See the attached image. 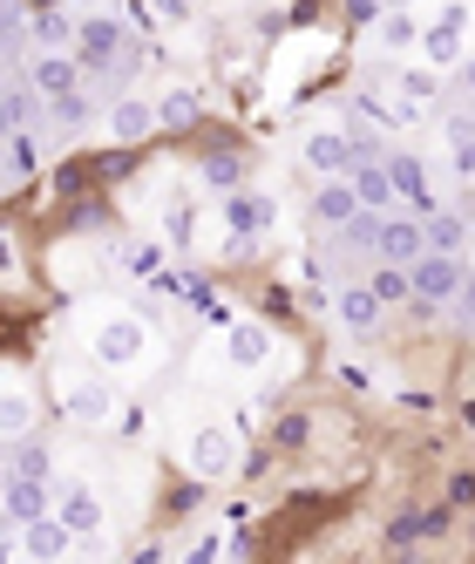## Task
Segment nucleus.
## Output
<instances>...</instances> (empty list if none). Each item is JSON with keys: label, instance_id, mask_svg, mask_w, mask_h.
Returning <instances> with one entry per match:
<instances>
[{"label": "nucleus", "instance_id": "obj_1", "mask_svg": "<svg viewBox=\"0 0 475 564\" xmlns=\"http://www.w3.org/2000/svg\"><path fill=\"white\" fill-rule=\"evenodd\" d=\"M89 354H96L102 375H150L164 347H156V327H150L143 313H96Z\"/></svg>", "mask_w": 475, "mask_h": 564}, {"label": "nucleus", "instance_id": "obj_2", "mask_svg": "<svg viewBox=\"0 0 475 564\" xmlns=\"http://www.w3.org/2000/svg\"><path fill=\"white\" fill-rule=\"evenodd\" d=\"M238 456H245V442H238L231 422H205V429L184 435V469H190L197 482H224V476H238Z\"/></svg>", "mask_w": 475, "mask_h": 564}, {"label": "nucleus", "instance_id": "obj_3", "mask_svg": "<svg viewBox=\"0 0 475 564\" xmlns=\"http://www.w3.org/2000/svg\"><path fill=\"white\" fill-rule=\"evenodd\" d=\"M75 62H82V75L96 83V75H109L115 62H123V21H115L109 8H89V14H75Z\"/></svg>", "mask_w": 475, "mask_h": 564}, {"label": "nucleus", "instance_id": "obj_4", "mask_svg": "<svg viewBox=\"0 0 475 564\" xmlns=\"http://www.w3.org/2000/svg\"><path fill=\"white\" fill-rule=\"evenodd\" d=\"M62 415L75 429H109L123 415V394H115L102 375H62Z\"/></svg>", "mask_w": 475, "mask_h": 564}, {"label": "nucleus", "instance_id": "obj_5", "mask_svg": "<svg viewBox=\"0 0 475 564\" xmlns=\"http://www.w3.org/2000/svg\"><path fill=\"white\" fill-rule=\"evenodd\" d=\"M374 83H380V89H394V102H401V109L415 116V109H428V102H442L449 75L434 68V62H415V55H408V62H394L387 75H374Z\"/></svg>", "mask_w": 475, "mask_h": 564}, {"label": "nucleus", "instance_id": "obj_6", "mask_svg": "<svg viewBox=\"0 0 475 564\" xmlns=\"http://www.w3.org/2000/svg\"><path fill=\"white\" fill-rule=\"evenodd\" d=\"M21 83L42 96V102H55V96H68V89H89V75H82V62H75V48H34Z\"/></svg>", "mask_w": 475, "mask_h": 564}, {"label": "nucleus", "instance_id": "obj_7", "mask_svg": "<svg viewBox=\"0 0 475 564\" xmlns=\"http://www.w3.org/2000/svg\"><path fill=\"white\" fill-rule=\"evenodd\" d=\"M462 279H468V265H462L455 252H421V259L408 265V293H415L421 306H449Z\"/></svg>", "mask_w": 475, "mask_h": 564}, {"label": "nucleus", "instance_id": "obj_8", "mask_svg": "<svg viewBox=\"0 0 475 564\" xmlns=\"http://www.w3.org/2000/svg\"><path fill=\"white\" fill-rule=\"evenodd\" d=\"M367 55H387V62H408L415 48H421V14H408V8H380L367 28Z\"/></svg>", "mask_w": 475, "mask_h": 564}, {"label": "nucleus", "instance_id": "obj_9", "mask_svg": "<svg viewBox=\"0 0 475 564\" xmlns=\"http://www.w3.org/2000/svg\"><path fill=\"white\" fill-rule=\"evenodd\" d=\"M380 164H387V184H394V205H408L415 218H428L434 212V191H428V156H415V150H387L380 156Z\"/></svg>", "mask_w": 475, "mask_h": 564}, {"label": "nucleus", "instance_id": "obj_10", "mask_svg": "<svg viewBox=\"0 0 475 564\" xmlns=\"http://www.w3.org/2000/svg\"><path fill=\"white\" fill-rule=\"evenodd\" d=\"M55 517L75 531V544H82V538H96L109 523V503H102L96 482H62V490H55Z\"/></svg>", "mask_w": 475, "mask_h": 564}, {"label": "nucleus", "instance_id": "obj_11", "mask_svg": "<svg viewBox=\"0 0 475 564\" xmlns=\"http://www.w3.org/2000/svg\"><path fill=\"white\" fill-rule=\"evenodd\" d=\"M272 347H279V340H272L265 319H231V327H224V368L258 375L265 360H272Z\"/></svg>", "mask_w": 475, "mask_h": 564}, {"label": "nucleus", "instance_id": "obj_12", "mask_svg": "<svg viewBox=\"0 0 475 564\" xmlns=\"http://www.w3.org/2000/svg\"><path fill=\"white\" fill-rule=\"evenodd\" d=\"M224 218L238 238H272V225H279V205H272V191H224Z\"/></svg>", "mask_w": 475, "mask_h": 564}, {"label": "nucleus", "instance_id": "obj_13", "mask_svg": "<svg viewBox=\"0 0 475 564\" xmlns=\"http://www.w3.org/2000/svg\"><path fill=\"white\" fill-rule=\"evenodd\" d=\"M14 531H21V557H34V564H55V557H68V551H75V531H68L55 510L14 523Z\"/></svg>", "mask_w": 475, "mask_h": 564}, {"label": "nucleus", "instance_id": "obj_14", "mask_svg": "<svg viewBox=\"0 0 475 564\" xmlns=\"http://www.w3.org/2000/svg\"><path fill=\"white\" fill-rule=\"evenodd\" d=\"M102 130H109V143H123V150L164 137V130H156V102H143V96H123V102L102 116Z\"/></svg>", "mask_w": 475, "mask_h": 564}, {"label": "nucleus", "instance_id": "obj_15", "mask_svg": "<svg viewBox=\"0 0 475 564\" xmlns=\"http://www.w3.org/2000/svg\"><path fill=\"white\" fill-rule=\"evenodd\" d=\"M428 252V238H421V218L408 212V218H380V238H374V259H387V265H415Z\"/></svg>", "mask_w": 475, "mask_h": 564}, {"label": "nucleus", "instance_id": "obj_16", "mask_svg": "<svg viewBox=\"0 0 475 564\" xmlns=\"http://www.w3.org/2000/svg\"><path fill=\"white\" fill-rule=\"evenodd\" d=\"M299 164H306V171H320V177H346V164H353V143H346V130H306V143H299Z\"/></svg>", "mask_w": 475, "mask_h": 564}, {"label": "nucleus", "instance_id": "obj_17", "mask_svg": "<svg viewBox=\"0 0 475 564\" xmlns=\"http://www.w3.org/2000/svg\"><path fill=\"white\" fill-rule=\"evenodd\" d=\"M42 422V401H34L27 381H0V442H21Z\"/></svg>", "mask_w": 475, "mask_h": 564}, {"label": "nucleus", "instance_id": "obj_18", "mask_svg": "<svg viewBox=\"0 0 475 564\" xmlns=\"http://www.w3.org/2000/svg\"><path fill=\"white\" fill-rule=\"evenodd\" d=\"M333 313H340V327H346V334H374L387 306L367 293V279H353V286H333Z\"/></svg>", "mask_w": 475, "mask_h": 564}, {"label": "nucleus", "instance_id": "obj_19", "mask_svg": "<svg viewBox=\"0 0 475 564\" xmlns=\"http://www.w3.org/2000/svg\"><path fill=\"white\" fill-rule=\"evenodd\" d=\"M353 212H361V197H353L346 177H327L320 191H312V205H306V218H312V225H327V231H340Z\"/></svg>", "mask_w": 475, "mask_h": 564}, {"label": "nucleus", "instance_id": "obj_20", "mask_svg": "<svg viewBox=\"0 0 475 564\" xmlns=\"http://www.w3.org/2000/svg\"><path fill=\"white\" fill-rule=\"evenodd\" d=\"M42 510H55V490L42 476H14L8 469V503H0V517L8 523H27V517H42Z\"/></svg>", "mask_w": 475, "mask_h": 564}, {"label": "nucleus", "instance_id": "obj_21", "mask_svg": "<svg viewBox=\"0 0 475 564\" xmlns=\"http://www.w3.org/2000/svg\"><path fill=\"white\" fill-rule=\"evenodd\" d=\"M421 238H428V252H468V238H475V225L462 218V212H449V205H434L428 218H421Z\"/></svg>", "mask_w": 475, "mask_h": 564}, {"label": "nucleus", "instance_id": "obj_22", "mask_svg": "<svg viewBox=\"0 0 475 564\" xmlns=\"http://www.w3.org/2000/svg\"><path fill=\"white\" fill-rule=\"evenodd\" d=\"M346 184H353V197H361V212H394V184H387V164H380V156L346 164Z\"/></svg>", "mask_w": 475, "mask_h": 564}, {"label": "nucleus", "instance_id": "obj_23", "mask_svg": "<svg viewBox=\"0 0 475 564\" xmlns=\"http://www.w3.org/2000/svg\"><path fill=\"white\" fill-rule=\"evenodd\" d=\"M442 531H449V503H442V510H401V517L387 523V544H394V551H408V544L442 538Z\"/></svg>", "mask_w": 475, "mask_h": 564}, {"label": "nucleus", "instance_id": "obj_24", "mask_svg": "<svg viewBox=\"0 0 475 564\" xmlns=\"http://www.w3.org/2000/svg\"><path fill=\"white\" fill-rule=\"evenodd\" d=\"M421 62H434L442 75H455L462 62V28H442V21H421Z\"/></svg>", "mask_w": 475, "mask_h": 564}, {"label": "nucleus", "instance_id": "obj_25", "mask_svg": "<svg viewBox=\"0 0 475 564\" xmlns=\"http://www.w3.org/2000/svg\"><path fill=\"white\" fill-rule=\"evenodd\" d=\"M197 184H211V191H238V184H245V156H238V150H211V156H197Z\"/></svg>", "mask_w": 475, "mask_h": 564}, {"label": "nucleus", "instance_id": "obj_26", "mask_svg": "<svg viewBox=\"0 0 475 564\" xmlns=\"http://www.w3.org/2000/svg\"><path fill=\"white\" fill-rule=\"evenodd\" d=\"M197 116H205V96H197V89H170L164 102H156V130H190Z\"/></svg>", "mask_w": 475, "mask_h": 564}, {"label": "nucleus", "instance_id": "obj_27", "mask_svg": "<svg viewBox=\"0 0 475 564\" xmlns=\"http://www.w3.org/2000/svg\"><path fill=\"white\" fill-rule=\"evenodd\" d=\"M367 293L380 300V306H408L415 293H408V265H387V259H374V272H367Z\"/></svg>", "mask_w": 475, "mask_h": 564}, {"label": "nucleus", "instance_id": "obj_28", "mask_svg": "<svg viewBox=\"0 0 475 564\" xmlns=\"http://www.w3.org/2000/svg\"><path fill=\"white\" fill-rule=\"evenodd\" d=\"M75 42V14L68 8H42L34 14V48H68Z\"/></svg>", "mask_w": 475, "mask_h": 564}, {"label": "nucleus", "instance_id": "obj_29", "mask_svg": "<svg viewBox=\"0 0 475 564\" xmlns=\"http://www.w3.org/2000/svg\"><path fill=\"white\" fill-rule=\"evenodd\" d=\"M306 442H312V415L306 409H286L279 429H272V456H292V449H306Z\"/></svg>", "mask_w": 475, "mask_h": 564}, {"label": "nucleus", "instance_id": "obj_30", "mask_svg": "<svg viewBox=\"0 0 475 564\" xmlns=\"http://www.w3.org/2000/svg\"><path fill=\"white\" fill-rule=\"evenodd\" d=\"M21 34H27V14L14 8V0H0V62L21 48Z\"/></svg>", "mask_w": 475, "mask_h": 564}, {"label": "nucleus", "instance_id": "obj_31", "mask_svg": "<svg viewBox=\"0 0 475 564\" xmlns=\"http://www.w3.org/2000/svg\"><path fill=\"white\" fill-rule=\"evenodd\" d=\"M449 313H455V327L475 340V279H462V286H455V300H449Z\"/></svg>", "mask_w": 475, "mask_h": 564}, {"label": "nucleus", "instance_id": "obj_32", "mask_svg": "<svg viewBox=\"0 0 475 564\" xmlns=\"http://www.w3.org/2000/svg\"><path fill=\"white\" fill-rule=\"evenodd\" d=\"M462 503L475 510V476H468V469H455V476H449V510H462Z\"/></svg>", "mask_w": 475, "mask_h": 564}, {"label": "nucleus", "instance_id": "obj_33", "mask_svg": "<svg viewBox=\"0 0 475 564\" xmlns=\"http://www.w3.org/2000/svg\"><path fill=\"white\" fill-rule=\"evenodd\" d=\"M434 21H442V28H468L475 8H468V0H442V8H434Z\"/></svg>", "mask_w": 475, "mask_h": 564}, {"label": "nucleus", "instance_id": "obj_34", "mask_svg": "<svg viewBox=\"0 0 475 564\" xmlns=\"http://www.w3.org/2000/svg\"><path fill=\"white\" fill-rule=\"evenodd\" d=\"M14 130H21V116H14V102H8V96H0V150H8V137H14Z\"/></svg>", "mask_w": 475, "mask_h": 564}, {"label": "nucleus", "instance_id": "obj_35", "mask_svg": "<svg viewBox=\"0 0 475 564\" xmlns=\"http://www.w3.org/2000/svg\"><path fill=\"white\" fill-rule=\"evenodd\" d=\"M455 75H462V89H468V102H475V55H462V62H455Z\"/></svg>", "mask_w": 475, "mask_h": 564}, {"label": "nucleus", "instance_id": "obj_36", "mask_svg": "<svg viewBox=\"0 0 475 564\" xmlns=\"http://www.w3.org/2000/svg\"><path fill=\"white\" fill-rule=\"evenodd\" d=\"M75 8H82V14H89V8H109V0H75Z\"/></svg>", "mask_w": 475, "mask_h": 564}, {"label": "nucleus", "instance_id": "obj_37", "mask_svg": "<svg viewBox=\"0 0 475 564\" xmlns=\"http://www.w3.org/2000/svg\"><path fill=\"white\" fill-rule=\"evenodd\" d=\"M0 503H8V469H0Z\"/></svg>", "mask_w": 475, "mask_h": 564}, {"label": "nucleus", "instance_id": "obj_38", "mask_svg": "<svg viewBox=\"0 0 475 564\" xmlns=\"http://www.w3.org/2000/svg\"><path fill=\"white\" fill-rule=\"evenodd\" d=\"M156 8H170V14H177V8H184V0H156Z\"/></svg>", "mask_w": 475, "mask_h": 564}, {"label": "nucleus", "instance_id": "obj_39", "mask_svg": "<svg viewBox=\"0 0 475 564\" xmlns=\"http://www.w3.org/2000/svg\"><path fill=\"white\" fill-rule=\"evenodd\" d=\"M468 123H475V102H468Z\"/></svg>", "mask_w": 475, "mask_h": 564}, {"label": "nucleus", "instance_id": "obj_40", "mask_svg": "<svg viewBox=\"0 0 475 564\" xmlns=\"http://www.w3.org/2000/svg\"><path fill=\"white\" fill-rule=\"evenodd\" d=\"M468 538H475V531H468Z\"/></svg>", "mask_w": 475, "mask_h": 564}]
</instances>
